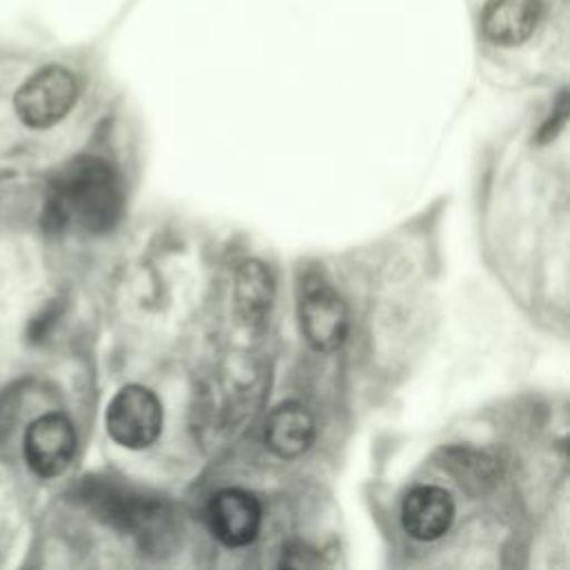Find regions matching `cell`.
I'll return each instance as SVG.
<instances>
[{
    "label": "cell",
    "instance_id": "cell-4",
    "mask_svg": "<svg viewBox=\"0 0 570 570\" xmlns=\"http://www.w3.org/2000/svg\"><path fill=\"white\" fill-rule=\"evenodd\" d=\"M105 425L118 445L129 450L149 448L163 430V405L151 390L136 383L125 385L109 401Z\"/></svg>",
    "mask_w": 570,
    "mask_h": 570
},
{
    "label": "cell",
    "instance_id": "cell-5",
    "mask_svg": "<svg viewBox=\"0 0 570 570\" xmlns=\"http://www.w3.org/2000/svg\"><path fill=\"white\" fill-rule=\"evenodd\" d=\"M78 98V85L71 71L49 65L36 71L13 98L16 114L33 129H45L60 122Z\"/></svg>",
    "mask_w": 570,
    "mask_h": 570
},
{
    "label": "cell",
    "instance_id": "cell-2",
    "mask_svg": "<svg viewBox=\"0 0 570 570\" xmlns=\"http://www.w3.org/2000/svg\"><path fill=\"white\" fill-rule=\"evenodd\" d=\"M80 499L114 528L127 530L138 537L145 546L160 541L169 532V510L163 501L147 499L127 488H118L105 481H87L82 485Z\"/></svg>",
    "mask_w": 570,
    "mask_h": 570
},
{
    "label": "cell",
    "instance_id": "cell-7",
    "mask_svg": "<svg viewBox=\"0 0 570 570\" xmlns=\"http://www.w3.org/2000/svg\"><path fill=\"white\" fill-rule=\"evenodd\" d=\"M261 503L240 488H227L212 497L207 521L212 534L227 548H243L258 537L261 530Z\"/></svg>",
    "mask_w": 570,
    "mask_h": 570
},
{
    "label": "cell",
    "instance_id": "cell-9",
    "mask_svg": "<svg viewBox=\"0 0 570 570\" xmlns=\"http://www.w3.org/2000/svg\"><path fill=\"white\" fill-rule=\"evenodd\" d=\"M539 13V0H485L481 31L499 47H517L532 36Z\"/></svg>",
    "mask_w": 570,
    "mask_h": 570
},
{
    "label": "cell",
    "instance_id": "cell-1",
    "mask_svg": "<svg viewBox=\"0 0 570 570\" xmlns=\"http://www.w3.org/2000/svg\"><path fill=\"white\" fill-rule=\"evenodd\" d=\"M122 205L125 191L116 167L98 156H78L53 176L42 225L49 232L105 234L120 220Z\"/></svg>",
    "mask_w": 570,
    "mask_h": 570
},
{
    "label": "cell",
    "instance_id": "cell-12",
    "mask_svg": "<svg viewBox=\"0 0 570 570\" xmlns=\"http://www.w3.org/2000/svg\"><path fill=\"white\" fill-rule=\"evenodd\" d=\"M281 566H285V568H318V566H323V559H321L318 550H314L309 543L289 541L283 548Z\"/></svg>",
    "mask_w": 570,
    "mask_h": 570
},
{
    "label": "cell",
    "instance_id": "cell-8",
    "mask_svg": "<svg viewBox=\"0 0 570 570\" xmlns=\"http://www.w3.org/2000/svg\"><path fill=\"white\" fill-rule=\"evenodd\" d=\"M401 521L412 539L434 541L450 530L454 521V501L443 488L419 485L403 499Z\"/></svg>",
    "mask_w": 570,
    "mask_h": 570
},
{
    "label": "cell",
    "instance_id": "cell-10",
    "mask_svg": "<svg viewBox=\"0 0 570 570\" xmlns=\"http://www.w3.org/2000/svg\"><path fill=\"white\" fill-rule=\"evenodd\" d=\"M314 441V419L296 401L281 403L265 421V445L281 459H296Z\"/></svg>",
    "mask_w": 570,
    "mask_h": 570
},
{
    "label": "cell",
    "instance_id": "cell-3",
    "mask_svg": "<svg viewBox=\"0 0 570 570\" xmlns=\"http://www.w3.org/2000/svg\"><path fill=\"white\" fill-rule=\"evenodd\" d=\"M298 321L305 341L318 352L336 350L347 336V309L318 272H307L301 281Z\"/></svg>",
    "mask_w": 570,
    "mask_h": 570
},
{
    "label": "cell",
    "instance_id": "cell-6",
    "mask_svg": "<svg viewBox=\"0 0 570 570\" xmlns=\"http://www.w3.org/2000/svg\"><path fill=\"white\" fill-rule=\"evenodd\" d=\"M76 430L73 423L60 414H42L24 434V461L38 476H58L73 459Z\"/></svg>",
    "mask_w": 570,
    "mask_h": 570
},
{
    "label": "cell",
    "instance_id": "cell-11",
    "mask_svg": "<svg viewBox=\"0 0 570 570\" xmlns=\"http://www.w3.org/2000/svg\"><path fill=\"white\" fill-rule=\"evenodd\" d=\"M274 296V281L269 269L261 261H245L236 269L234 281V307L240 321L249 327L263 325L269 314Z\"/></svg>",
    "mask_w": 570,
    "mask_h": 570
}]
</instances>
